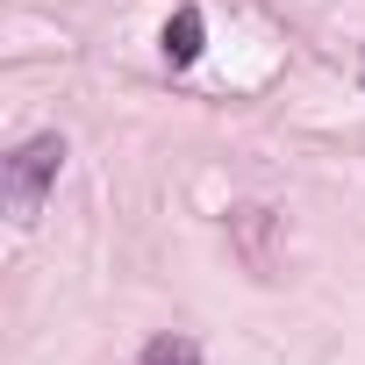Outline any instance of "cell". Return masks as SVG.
Listing matches in <instances>:
<instances>
[{"mask_svg":"<svg viewBox=\"0 0 365 365\" xmlns=\"http://www.w3.org/2000/svg\"><path fill=\"white\" fill-rule=\"evenodd\" d=\"M58 165H65V136L58 129H43V136H29V143L8 150V215L15 222H36L43 194L58 187Z\"/></svg>","mask_w":365,"mask_h":365,"instance_id":"1","label":"cell"},{"mask_svg":"<svg viewBox=\"0 0 365 365\" xmlns=\"http://www.w3.org/2000/svg\"><path fill=\"white\" fill-rule=\"evenodd\" d=\"M201 43H208L201 8H179V15L165 22V65H194V58H201Z\"/></svg>","mask_w":365,"mask_h":365,"instance_id":"2","label":"cell"},{"mask_svg":"<svg viewBox=\"0 0 365 365\" xmlns=\"http://www.w3.org/2000/svg\"><path fill=\"white\" fill-rule=\"evenodd\" d=\"M143 365H208L194 336H150L143 344Z\"/></svg>","mask_w":365,"mask_h":365,"instance_id":"3","label":"cell"}]
</instances>
